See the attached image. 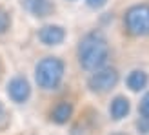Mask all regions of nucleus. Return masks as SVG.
<instances>
[{"instance_id":"obj_1","label":"nucleus","mask_w":149,"mask_h":135,"mask_svg":"<svg viewBox=\"0 0 149 135\" xmlns=\"http://www.w3.org/2000/svg\"><path fill=\"white\" fill-rule=\"evenodd\" d=\"M109 44L100 31L87 33L78 44V62L87 71H96L107 62Z\"/></svg>"},{"instance_id":"obj_2","label":"nucleus","mask_w":149,"mask_h":135,"mask_svg":"<svg viewBox=\"0 0 149 135\" xmlns=\"http://www.w3.org/2000/svg\"><path fill=\"white\" fill-rule=\"evenodd\" d=\"M36 84L42 89H56L64 79V62L56 57H46L36 64Z\"/></svg>"},{"instance_id":"obj_3","label":"nucleus","mask_w":149,"mask_h":135,"mask_svg":"<svg viewBox=\"0 0 149 135\" xmlns=\"http://www.w3.org/2000/svg\"><path fill=\"white\" fill-rule=\"evenodd\" d=\"M124 24L127 33L133 37H146L149 35V6L136 4L127 9L124 17Z\"/></svg>"},{"instance_id":"obj_4","label":"nucleus","mask_w":149,"mask_h":135,"mask_svg":"<svg viewBox=\"0 0 149 135\" xmlns=\"http://www.w3.org/2000/svg\"><path fill=\"white\" fill-rule=\"evenodd\" d=\"M118 82V71L113 68H104V70H96L87 80V86L95 93H106L113 89Z\"/></svg>"},{"instance_id":"obj_5","label":"nucleus","mask_w":149,"mask_h":135,"mask_svg":"<svg viewBox=\"0 0 149 135\" xmlns=\"http://www.w3.org/2000/svg\"><path fill=\"white\" fill-rule=\"evenodd\" d=\"M7 93L15 102H26L29 99V93H31V88H29V82L24 77H15L9 84H7Z\"/></svg>"},{"instance_id":"obj_6","label":"nucleus","mask_w":149,"mask_h":135,"mask_svg":"<svg viewBox=\"0 0 149 135\" xmlns=\"http://www.w3.org/2000/svg\"><path fill=\"white\" fill-rule=\"evenodd\" d=\"M38 39L46 46H58L65 39V31L60 26H44L38 31Z\"/></svg>"},{"instance_id":"obj_7","label":"nucleus","mask_w":149,"mask_h":135,"mask_svg":"<svg viewBox=\"0 0 149 135\" xmlns=\"http://www.w3.org/2000/svg\"><path fill=\"white\" fill-rule=\"evenodd\" d=\"M24 7L36 17H47L53 11V6L49 0H24Z\"/></svg>"},{"instance_id":"obj_8","label":"nucleus","mask_w":149,"mask_h":135,"mask_svg":"<svg viewBox=\"0 0 149 135\" xmlns=\"http://www.w3.org/2000/svg\"><path fill=\"white\" fill-rule=\"evenodd\" d=\"M73 117V106L69 102H58L51 111V119L56 124H65Z\"/></svg>"},{"instance_id":"obj_9","label":"nucleus","mask_w":149,"mask_h":135,"mask_svg":"<svg viewBox=\"0 0 149 135\" xmlns=\"http://www.w3.org/2000/svg\"><path fill=\"white\" fill-rule=\"evenodd\" d=\"M109 113L115 121L124 119L129 113V101L125 99V97H115L113 102H111V106H109Z\"/></svg>"},{"instance_id":"obj_10","label":"nucleus","mask_w":149,"mask_h":135,"mask_svg":"<svg viewBox=\"0 0 149 135\" xmlns=\"http://www.w3.org/2000/svg\"><path fill=\"white\" fill-rule=\"evenodd\" d=\"M147 82H149L147 73L140 71V70L131 71L129 77H127V86H129V89H133V91H140V89H144L147 86Z\"/></svg>"},{"instance_id":"obj_11","label":"nucleus","mask_w":149,"mask_h":135,"mask_svg":"<svg viewBox=\"0 0 149 135\" xmlns=\"http://www.w3.org/2000/svg\"><path fill=\"white\" fill-rule=\"evenodd\" d=\"M138 111H140V115H142L144 119H149V91L142 97L140 106H138Z\"/></svg>"},{"instance_id":"obj_12","label":"nucleus","mask_w":149,"mask_h":135,"mask_svg":"<svg viewBox=\"0 0 149 135\" xmlns=\"http://www.w3.org/2000/svg\"><path fill=\"white\" fill-rule=\"evenodd\" d=\"M9 24H11V20H9V15H7L4 9H0V35L6 33L7 29H9Z\"/></svg>"},{"instance_id":"obj_13","label":"nucleus","mask_w":149,"mask_h":135,"mask_svg":"<svg viewBox=\"0 0 149 135\" xmlns=\"http://www.w3.org/2000/svg\"><path fill=\"white\" fill-rule=\"evenodd\" d=\"M136 128L142 131V133H149V119L140 117V121L136 122Z\"/></svg>"},{"instance_id":"obj_14","label":"nucleus","mask_w":149,"mask_h":135,"mask_svg":"<svg viewBox=\"0 0 149 135\" xmlns=\"http://www.w3.org/2000/svg\"><path fill=\"white\" fill-rule=\"evenodd\" d=\"M89 7H93V9H98V7H102L104 4L107 2V0H86Z\"/></svg>"},{"instance_id":"obj_15","label":"nucleus","mask_w":149,"mask_h":135,"mask_svg":"<svg viewBox=\"0 0 149 135\" xmlns=\"http://www.w3.org/2000/svg\"><path fill=\"white\" fill-rule=\"evenodd\" d=\"M4 117V108H2V104H0V119Z\"/></svg>"},{"instance_id":"obj_16","label":"nucleus","mask_w":149,"mask_h":135,"mask_svg":"<svg viewBox=\"0 0 149 135\" xmlns=\"http://www.w3.org/2000/svg\"><path fill=\"white\" fill-rule=\"evenodd\" d=\"M113 135H125V133H113Z\"/></svg>"}]
</instances>
